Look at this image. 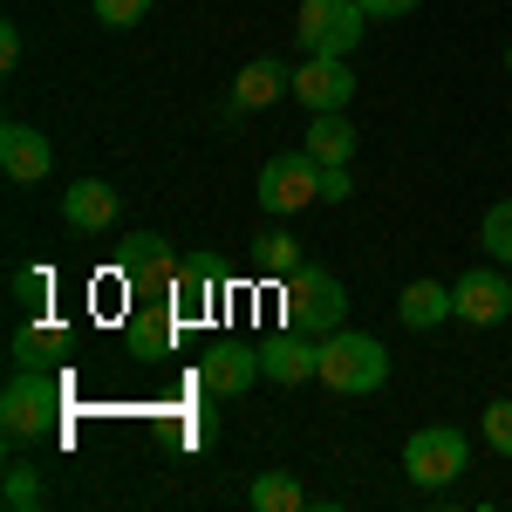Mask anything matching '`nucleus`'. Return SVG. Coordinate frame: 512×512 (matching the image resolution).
I'll return each mask as SVG.
<instances>
[{
  "instance_id": "obj_3",
  "label": "nucleus",
  "mask_w": 512,
  "mask_h": 512,
  "mask_svg": "<svg viewBox=\"0 0 512 512\" xmlns=\"http://www.w3.org/2000/svg\"><path fill=\"white\" fill-rule=\"evenodd\" d=\"M280 308H287V328H301V335H328V328H342L349 315V294H342V280L328 274V267H294V274L280 280Z\"/></svg>"
},
{
  "instance_id": "obj_24",
  "label": "nucleus",
  "mask_w": 512,
  "mask_h": 512,
  "mask_svg": "<svg viewBox=\"0 0 512 512\" xmlns=\"http://www.w3.org/2000/svg\"><path fill=\"white\" fill-rule=\"evenodd\" d=\"M41 506V478L28 458H7V512H35Z\"/></svg>"
},
{
  "instance_id": "obj_7",
  "label": "nucleus",
  "mask_w": 512,
  "mask_h": 512,
  "mask_svg": "<svg viewBox=\"0 0 512 512\" xmlns=\"http://www.w3.org/2000/svg\"><path fill=\"white\" fill-rule=\"evenodd\" d=\"M512 315V280L499 267H472V274L451 287V321L465 328H499Z\"/></svg>"
},
{
  "instance_id": "obj_26",
  "label": "nucleus",
  "mask_w": 512,
  "mask_h": 512,
  "mask_svg": "<svg viewBox=\"0 0 512 512\" xmlns=\"http://www.w3.org/2000/svg\"><path fill=\"white\" fill-rule=\"evenodd\" d=\"M485 444L512 458V403H485Z\"/></svg>"
},
{
  "instance_id": "obj_5",
  "label": "nucleus",
  "mask_w": 512,
  "mask_h": 512,
  "mask_svg": "<svg viewBox=\"0 0 512 512\" xmlns=\"http://www.w3.org/2000/svg\"><path fill=\"white\" fill-rule=\"evenodd\" d=\"M362 28H369L362 0H301V14H294V35L308 55H355Z\"/></svg>"
},
{
  "instance_id": "obj_10",
  "label": "nucleus",
  "mask_w": 512,
  "mask_h": 512,
  "mask_svg": "<svg viewBox=\"0 0 512 512\" xmlns=\"http://www.w3.org/2000/svg\"><path fill=\"white\" fill-rule=\"evenodd\" d=\"M260 376H267L260 369V342H219V349H205V362H198V383L212 396H246Z\"/></svg>"
},
{
  "instance_id": "obj_8",
  "label": "nucleus",
  "mask_w": 512,
  "mask_h": 512,
  "mask_svg": "<svg viewBox=\"0 0 512 512\" xmlns=\"http://www.w3.org/2000/svg\"><path fill=\"white\" fill-rule=\"evenodd\" d=\"M294 96H301V110L321 117V110H342L355 96V69L349 55H308L301 69H294Z\"/></svg>"
},
{
  "instance_id": "obj_12",
  "label": "nucleus",
  "mask_w": 512,
  "mask_h": 512,
  "mask_svg": "<svg viewBox=\"0 0 512 512\" xmlns=\"http://www.w3.org/2000/svg\"><path fill=\"white\" fill-rule=\"evenodd\" d=\"M123 280H130V294H171L178 253H171L158 233H137L130 246H123Z\"/></svg>"
},
{
  "instance_id": "obj_11",
  "label": "nucleus",
  "mask_w": 512,
  "mask_h": 512,
  "mask_svg": "<svg viewBox=\"0 0 512 512\" xmlns=\"http://www.w3.org/2000/svg\"><path fill=\"white\" fill-rule=\"evenodd\" d=\"M0 171H7V185H41L55 171V144L35 123H0Z\"/></svg>"
},
{
  "instance_id": "obj_9",
  "label": "nucleus",
  "mask_w": 512,
  "mask_h": 512,
  "mask_svg": "<svg viewBox=\"0 0 512 512\" xmlns=\"http://www.w3.org/2000/svg\"><path fill=\"white\" fill-rule=\"evenodd\" d=\"M260 369H267V383H280V390H301L321 369V335H301V328L267 335V342H260Z\"/></svg>"
},
{
  "instance_id": "obj_23",
  "label": "nucleus",
  "mask_w": 512,
  "mask_h": 512,
  "mask_svg": "<svg viewBox=\"0 0 512 512\" xmlns=\"http://www.w3.org/2000/svg\"><path fill=\"white\" fill-rule=\"evenodd\" d=\"M478 239H485V253H492L499 267H512V198H499V205L485 212V226H478Z\"/></svg>"
},
{
  "instance_id": "obj_29",
  "label": "nucleus",
  "mask_w": 512,
  "mask_h": 512,
  "mask_svg": "<svg viewBox=\"0 0 512 512\" xmlns=\"http://www.w3.org/2000/svg\"><path fill=\"white\" fill-rule=\"evenodd\" d=\"M0 69H21V28L14 21L0 28Z\"/></svg>"
},
{
  "instance_id": "obj_21",
  "label": "nucleus",
  "mask_w": 512,
  "mask_h": 512,
  "mask_svg": "<svg viewBox=\"0 0 512 512\" xmlns=\"http://www.w3.org/2000/svg\"><path fill=\"white\" fill-rule=\"evenodd\" d=\"M7 287H14V308H28V315H35V308H48V294H55V274L35 267V260H21V267L7 274Z\"/></svg>"
},
{
  "instance_id": "obj_22",
  "label": "nucleus",
  "mask_w": 512,
  "mask_h": 512,
  "mask_svg": "<svg viewBox=\"0 0 512 512\" xmlns=\"http://www.w3.org/2000/svg\"><path fill=\"white\" fill-rule=\"evenodd\" d=\"M301 267V246H294V233H260V274H274V280H287Z\"/></svg>"
},
{
  "instance_id": "obj_1",
  "label": "nucleus",
  "mask_w": 512,
  "mask_h": 512,
  "mask_svg": "<svg viewBox=\"0 0 512 512\" xmlns=\"http://www.w3.org/2000/svg\"><path fill=\"white\" fill-rule=\"evenodd\" d=\"M321 390L335 396H376L390 383V349L376 335H355V328H328L321 335V369H315Z\"/></svg>"
},
{
  "instance_id": "obj_17",
  "label": "nucleus",
  "mask_w": 512,
  "mask_h": 512,
  "mask_svg": "<svg viewBox=\"0 0 512 512\" xmlns=\"http://www.w3.org/2000/svg\"><path fill=\"white\" fill-rule=\"evenodd\" d=\"M301 151L315 164H349L355 158V123L342 110H321V117H308V144Z\"/></svg>"
},
{
  "instance_id": "obj_6",
  "label": "nucleus",
  "mask_w": 512,
  "mask_h": 512,
  "mask_svg": "<svg viewBox=\"0 0 512 512\" xmlns=\"http://www.w3.org/2000/svg\"><path fill=\"white\" fill-rule=\"evenodd\" d=\"M315 198H321V164L308 151H280V158L260 164V212L267 219H287V212H301Z\"/></svg>"
},
{
  "instance_id": "obj_27",
  "label": "nucleus",
  "mask_w": 512,
  "mask_h": 512,
  "mask_svg": "<svg viewBox=\"0 0 512 512\" xmlns=\"http://www.w3.org/2000/svg\"><path fill=\"white\" fill-rule=\"evenodd\" d=\"M349 192H355L349 164H321V198H328V205H349Z\"/></svg>"
},
{
  "instance_id": "obj_19",
  "label": "nucleus",
  "mask_w": 512,
  "mask_h": 512,
  "mask_svg": "<svg viewBox=\"0 0 512 512\" xmlns=\"http://www.w3.org/2000/svg\"><path fill=\"white\" fill-rule=\"evenodd\" d=\"M246 499H253V512H301L308 506V485L294 472H260L246 485Z\"/></svg>"
},
{
  "instance_id": "obj_20",
  "label": "nucleus",
  "mask_w": 512,
  "mask_h": 512,
  "mask_svg": "<svg viewBox=\"0 0 512 512\" xmlns=\"http://www.w3.org/2000/svg\"><path fill=\"white\" fill-rule=\"evenodd\" d=\"M123 342H130V355H137V362H158V355H171V315L137 308V315L123 321Z\"/></svg>"
},
{
  "instance_id": "obj_2",
  "label": "nucleus",
  "mask_w": 512,
  "mask_h": 512,
  "mask_svg": "<svg viewBox=\"0 0 512 512\" xmlns=\"http://www.w3.org/2000/svg\"><path fill=\"white\" fill-rule=\"evenodd\" d=\"M55 417H62V383H55V369H14L7 390H0V431H7V444H41V437H55Z\"/></svg>"
},
{
  "instance_id": "obj_14",
  "label": "nucleus",
  "mask_w": 512,
  "mask_h": 512,
  "mask_svg": "<svg viewBox=\"0 0 512 512\" xmlns=\"http://www.w3.org/2000/svg\"><path fill=\"white\" fill-rule=\"evenodd\" d=\"M274 96H294V69H280L274 55H260V62H246L233 82V117H246V110H267Z\"/></svg>"
},
{
  "instance_id": "obj_28",
  "label": "nucleus",
  "mask_w": 512,
  "mask_h": 512,
  "mask_svg": "<svg viewBox=\"0 0 512 512\" xmlns=\"http://www.w3.org/2000/svg\"><path fill=\"white\" fill-rule=\"evenodd\" d=\"M424 0H362V14L369 21H403V14H417Z\"/></svg>"
},
{
  "instance_id": "obj_16",
  "label": "nucleus",
  "mask_w": 512,
  "mask_h": 512,
  "mask_svg": "<svg viewBox=\"0 0 512 512\" xmlns=\"http://www.w3.org/2000/svg\"><path fill=\"white\" fill-rule=\"evenodd\" d=\"M62 349H69V335H62L55 321H21L14 342H7L14 369H55V355H62Z\"/></svg>"
},
{
  "instance_id": "obj_30",
  "label": "nucleus",
  "mask_w": 512,
  "mask_h": 512,
  "mask_svg": "<svg viewBox=\"0 0 512 512\" xmlns=\"http://www.w3.org/2000/svg\"><path fill=\"white\" fill-rule=\"evenodd\" d=\"M506 69H512V41H506Z\"/></svg>"
},
{
  "instance_id": "obj_25",
  "label": "nucleus",
  "mask_w": 512,
  "mask_h": 512,
  "mask_svg": "<svg viewBox=\"0 0 512 512\" xmlns=\"http://www.w3.org/2000/svg\"><path fill=\"white\" fill-rule=\"evenodd\" d=\"M89 7H96L103 28H137V21L151 14V0H89Z\"/></svg>"
},
{
  "instance_id": "obj_18",
  "label": "nucleus",
  "mask_w": 512,
  "mask_h": 512,
  "mask_svg": "<svg viewBox=\"0 0 512 512\" xmlns=\"http://www.w3.org/2000/svg\"><path fill=\"white\" fill-rule=\"evenodd\" d=\"M212 280H219V260L212 253H192V260H178V280H171V315L185 321L205 308V294H212Z\"/></svg>"
},
{
  "instance_id": "obj_4",
  "label": "nucleus",
  "mask_w": 512,
  "mask_h": 512,
  "mask_svg": "<svg viewBox=\"0 0 512 512\" xmlns=\"http://www.w3.org/2000/svg\"><path fill=\"white\" fill-rule=\"evenodd\" d=\"M465 465H472V444H465V431H451V424H424V431L403 444V478H410L417 492L451 485Z\"/></svg>"
},
{
  "instance_id": "obj_13",
  "label": "nucleus",
  "mask_w": 512,
  "mask_h": 512,
  "mask_svg": "<svg viewBox=\"0 0 512 512\" xmlns=\"http://www.w3.org/2000/svg\"><path fill=\"white\" fill-rule=\"evenodd\" d=\"M117 212H123V198H117V185H103V178H82V185L62 192V219H69L76 233H110Z\"/></svg>"
},
{
  "instance_id": "obj_15",
  "label": "nucleus",
  "mask_w": 512,
  "mask_h": 512,
  "mask_svg": "<svg viewBox=\"0 0 512 512\" xmlns=\"http://www.w3.org/2000/svg\"><path fill=\"white\" fill-rule=\"evenodd\" d=\"M396 321L403 328H437V321H451V287H437V280H410L403 294H396Z\"/></svg>"
}]
</instances>
